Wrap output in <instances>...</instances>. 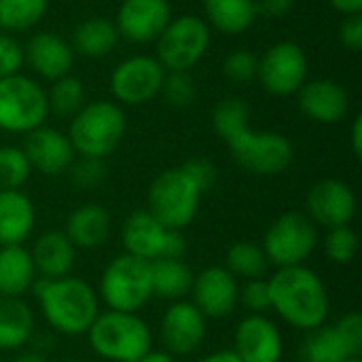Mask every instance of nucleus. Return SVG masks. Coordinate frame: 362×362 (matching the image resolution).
Here are the masks:
<instances>
[{
    "mask_svg": "<svg viewBox=\"0 0 362 362\" xmlns=\"http://www.w3.org/2000/svg\"><path fill=\"white\" fill-rule=\"evenodd\" d=\"M0 32H4V30H2V25H0Z\"/></svg>",
    "mask_w": 362,
    "mask_h": 362,
    "instance_id": "864d4df0",
    "label": "nucleus"
},
{
    "mask_svg": "<svg viewBox=\"0 0 362 362\" xmlns=\"http://www.w3.org/2000/svg\"><path fill=\"white\" fill-rule=\"evenodd\" d=\"M23 66V47L13 36L0 32V78L19 74Z\"/></svg>",
    "mask_w": 362,
    "mask_h": 362,
    "instance_id": "a19ab883",
    "label": "nucleus"
},
{
    "mask_svg": "<svg viewBox=\"0 0 362 362\" xmlns=\"http://www.w3.org/2000/svg\"><path fill=\"white\" fill-rule=\"evenodd\" d=\"M21 148L30 161V168L38 170L45 176L68 172L76 157L68 134L47 125H40L34 132L25 134V142Z\"/></svg>",
    "mask_w": 362,
    "mask_h": 362,
    "instance_id": "aec40b11",
    "label": "nucleus"
},
{
    "mask_svg": "<svg viewBox=\"0 0 362 362\" xmlns=\"http://www.w3.org/2000/svg\"><path fill=\"white\" fill-rule=\"evenodd\" d=\"M62 362H87V361H81V358H66V361Z\"/></svg>",
    "mask_w": 362,
    "mask_h": 362,
    "instance_id": "3c124183",
    "label": "nucleus"
},
{
    "mask_svg": "<svg viewBox=\"0 0 362 362\" xmlns=\"http://www.w3.org/2000/svg\"><path fill=\"white\" fill-rule=\"evenodd\" d=\"M250 125V108L240 98H225L212 110V127L216 136L227 142L231 136Z\"/></svg>",
    "mask_w": 362,
    "mask_h": 362,
    "instance_id": "72a5a7b5",
    "label": "nucleus"
},
{
    "mask_svg": "<svg viewBox=\"0 0 362 362\" xmlns=\"http://www.w3.org/2000/svg\"><path fill=\"white\" fill-rule=\"evenodd\" d=\"M13 362H49V358L38 352H21Z\"/></svg>",
    "mask_w": 362,
    "mask_h": 362,
    "instance_id": "8fccbe9b",
    "label": "nucleus"
},
{
    "mask_svg": "<svg viewBox=\"0 0 362 362\" xmlns=\"http://www.w3.org/2000/svg\"><path fill=\"white\" fill-rule=\"evenodd\" d=\"M350 144H352V153L361 159L362 157V115H358L352 123L350 129Z\"/></svg>",
    "mask_w": 362,
    "mask_h": 362,
    "instance_id": "49530a36",
    "label": "nucleus"
},
{
    "mask_svg": "<svg viewBox=\"0 0 362 362\" xmlns=\"http://www.w3.org/2000/svg\"><path fill=\"white\" fill-rule=\"evenodd\" d=\"M49 115L55 117H74L85 106V85L78 76L66 74L53 81L51 89L47 91Z\"/></svg>",
    "mask_w": 362,
    "mask_h": 362,
    "instance_id": "2f4dec72",
    "label": "nucleus"
},
{
    "mask_svg": "<svg viewBox=\"0 0 362 362\" xmlns=\"http://www.w3.org/2000/svg\"><path fill=\"white\" fill-rule=\"evenodd\" d=\"M322 248H325V255L329 257V261H333L335 265H350L358 252V235L350 225L327 229Z\"/></svg>",
    "mask_w": 362,
    "mask_h": 362,
    "instance_id": "c9c22d12",
    "label": "nucleus"
},
{
    "mask_svg": "<svg viewBox=\"0 0 362 362\" xmlns=\"http://www.w3.org/2000/svg\"><path fill=\"white\" fill-rule=\"evenodd\" d=\"M197 362H242L238 358V354L233 350H216L208 356H204L202 361Z\"/></svg>",
    "mask_w": 362,
    "mask_h": 362,
    "instance_id": "de8ad7c7",
    "label": "nucleus"
},
{
    "mask_svg": "<svg viewBox=\"0 0 362 362\" xmlns=\"http://www.w3.org/2000/svg\"><path fill=\"white\" fill-rule=\"evenodd\" d=\"M272 310L293 329L310 333L329 320L331 301L322 278L305 267H282L269 278Z\"/></svg>",
    "mask_w": 362,
    "mask_h": 362,
    "instance_id": "f257e3e1",
    "label": "nucleus"
},
{
    "mask_svg": "<svg viewBox=\"0 0 362 362\" xmlns=\"http://www.w3.org/2000/svg\"><path fill=\"white\" fill-rule=\"evenodd\" d=\"M356 195L352 187L337 178L316 182L305 197V214L316 227H346L356 216Z\"/></svg>",
    "mask_w": 362,
    "mask_h": 362,
    "instance_id": "dca6fc26",
    "label": "nucleus"
},
{
    "mask_svg": "<svg viewBox=\"0 0 362 362\" xmlns=\"http://www.w3.org/2000/svg\"><path fill=\"white\" fill-rule=\"evenodd\" d=\"M233 352L242 362H280L284 339L278 325L265 314H248L235 327Z\"/></svg>",
    "mask_w": 362,
    "mask_h": 362,
    "instance_id": "a211bd4d",
    "label": "nucleus"
},
{
    "mask_svg": "<svg viewBox=\"0 0 362 362\" xmlns=\"http://www.w3.org/2000/svg\"><path fill=\"white\" fill-rule=\"evenodd\" d=\"M297 0H257V8L267 17H284L293 11Z\"/></svg>",
    "mask_w": 362,
    "mask_h": 362,
    "instance_id": "c03bdc74",
    "label": "nucleus"
},
{
    "mask_svg": "<svg viewBox=\"0 0 362 362\" xmlns=\"http://www.w3.org/2000/svg\"><path fill=\"white\" fill-rule=\"evenodd\" d=\"M49 117L47 91L30 76L13 74L0 78V129L30 134Z\"/></svg>",
    "mask_w": 362,
    "mask_h": 362,
    "instance_id": "6e6552de",
    "label": "nucleus"
},
{
    "mask_svg": "<svg viewBox=\"0 0 362 362\" xmlns=\"http://www.w3.org/2000/svg\"><path fill=\"white\" fill-rule=\"evenodd\" d=\"M134 362H176V358L172 354H168L165 350H148L144 356H140Z\"/></svg>",
    "mask_w": 362,
    "mask_h": 362,
    "instance_id": "09e8293b",
    "label": "nucleus"
},
{
    "mask_svg": "<svg viewBox=\"0 0 362 362\" xmlns=\"http://www.w3.org/2000/svg\"><path fill=\"white\" fill-rule=\"evenodd\" d=\"M45 322L59 335H87L100 314L98 291L83 278H38L32 286Z\"/></svg>",
    "mask_w": 362,
    "mask_h": 362,
    "instance_id": "f03ea898",
    "label": "nucleus"
},
{
    "mask_svg": "<svg viewBox=\"0 0 362 362\" xmlns=\"http://www.w3.org/2000/svg\"><path fill=\"white\" fill-rule=\"evenodd\" d=\"M119 38L121 36L115 21L104 17H87L72 30L70 47L74 53L85 57H104L117 47Z\"/></svg>",
    "mask_w": 362,
    "mask_h": 362,
    "instance_id": "c85d7f7f",
    "label": "nucleus"
},
{
    "mask_svg": "<svg viewBox=\"0 0 362 362\" xmlns=\"http://www.w3.org/2000/svg\"><path fill=\"white\" fill-rule=\"evenodd\" d=\"M235 280H257L265 278L269 269V261L261 248V244L255 242H235L229 246L225 255V265H223Z\"/></svg>",
    "mask_w": 362,
    "mask_h": 362,
    "instance_id": "7c9ffc66",
    "label": "nucleus"
},
{
    "mask_svg": "<svg viewBox=\"0 0 362 362\" xmlns=\"http://www.w3.org/2000/svg\"><path fill=\"white\" fill-rule=\"evenodd\" d=\"M70 176H72V182H74L78 189H95V187L106 178L104 159L81 157L78 161H72V165H70Z\"/></svg>",
    "mask_w": 362,
    "mask_h": 362,
    "instance_id": "ea45409f",
    "label": "nucleus"
},
{
    "mask_svg": "<svg viewBox=\"0 0 362 362\" xmlns=\"http://www.w3.org/2000/svg\"><path fill=\"white\" fill-rule=\"evenodd\" d=\"M157 42V59L165 72H191L208 47H210V25L197 15H180L170 19Z\"/></svg>",
    "mask_w": 362,
    "mask_h": 362,
    "instance_id": "1a4fd4ad",
    "label": "nucleus"
},
{
    "mask_svg": "<svg viewBox=\"0 0 362 362\" xmlns=\"http://www.w3.org/2000/svg\"><path fill=\"white\" fill-rule=\"evenodd\" d=\"M225 144L244 170L259 176L282 174L295 159V148L286 136L278 132H255L250 125Z\"/></svg>",
    "mask_w": 362,
    "mask_h": 362,
    "instance_id": "9d476101",
    "label": "nucleus"
},
{
    "mask_svg": "<svg viewBox=\"0 0 362 362\" xmlns=\"http://www.w3.org/2000/svg\"><path fill=\"white\" fill-rule=\"evenodd\" d=\"M199 187L182 168H170L155 176L146 195V210L172 231H182L193 223L202 202Z\"/></svg>",
    "mask_w": 362,
    "mask_h": 362,
    "instance_id": "423d86ee",
    "label": "nucleus"
},
{
    "mask_svg": "<svg viewBox=\"0 0 362 362\" xmlns=\"http://www.w3.org/2000/svg\"><path fill=\"white\" fill-rule=\"evenodd\" d=\"M34 333V312L17 297L0 295V350L13 352L23 348Z\"/></svg>",
    "mask_w": 362,
    "mask_h": 362,
    "instance_id": "cd10ccee",
    "label": "nucleus"
},
{
    "mask_svg": "<svg viewBox=\"0 0 362 362\" xmlns=\"http://www.w3.org/2000/svg\"><path fill=\"white\" fill-rule=\"evenodd\" d=\"M121 242L125 255L148 263L157 259H182L187 250L182 233L165 229L148 210H136L127 216L121 229Z\"/></svg>",
    "mask_w": 362,
    "mask_h": 362,
    "instance_id": "9b49d317",
    "label": "nucleus"
},
{
    "mask_svg": "<svg viewBox=\"0 0 362 362\" xmlns=\"http://www.w3.org/2000/svg\"><path fill=\"white\" fill-rule=\"evenodd\" d=\"M362 352V318L358 312L341 316L305 335L299 348L301 362H344Z\"/></svg>",
    "mask_w": 362,
    "mask_h": 362,
    "instance_id": "f8f14e48",
    "label": "nucleus"
},
{
    "mask_svg": "<svg viewBox=\"0 0 362 362\" xmlns=\"http://www.w3.org/2000/svg\"><path fill=\"white\" fill-rule=\"evenodd\" d=\"M91 350L108 362H134L153 350L151 327L127 312H100L87 331Z\"/></svg>",
    "mask_w": 362,
    "mask_h": 362,
    "instance_id": "20e7f679",
    "label": "nucleus"
},
{
    "mask_svg": "<svg viewBox=\"0 0 362 362\" xmlns=\"http://www.w3.org/2000/svg\"><path fill=\"white\" fill-rule=\"evenodd\" d=\"M112 231V218L100 204H83L74 208L64 225L66 238L76 250H95L106 244Z\"/></svg>",
    "mask_w": 362,
    "mask_h": 362,
    "instance_id": "5701e85b",
    "label": "nucleus"
},
{
    "mask_svg": "<svg viewBox=\"0 0 362 362\" xmlns=\"http://www.w3.org/2000/svg\"><path fill=\"white\" fill-rule=\"evenodd\" d=\"M32 174L30 161L19 146H0V191L21 189Z\"/></svg>",
    "mask_w": 362,
    "mask_h": 362,
    "instance_id": "f704fd0d",
    "label": "nucleus"
},
{
    "mask_svg": "<svg viewBox=\"0 0 362 362\" xmlns=\"http://www.w3.org/2000/svg\"><path fill=\"white\" fill-rule=\"evenodd\" d=\"M161 93L170 106L187 108L195 100L197 87H195V81L189 72H165Z\"/></svg>",
    "mask_w": 362,
    "mask_h": 362,
    "instance_id": "e433bc0d",
    "label": "nucleus"
},
{
    "mask_svg": "<svg viewBox=\"0 0 362 362\" xmlns=\"http://www.w3.org/2000/svg\"><path fill=\"white\" fill-rule=\"evenodd\" d=\"M257 70H259V57L248 49H238V51L229 53L223 62V72L233 83L246 85V83L255 81Z\"/></svg>",
    "mask_w": 362,
    "mask_h": 362,
    "instance_id": "4c0bfd02",
    "label": "nucleus"
},
{
    "mask_svg": "<svg viewBox=\"0 0 362 362\" xmlns=\"http://www.w3.org/2000/svg\"><path fill=\"white\" fill-rule=\"evenodd\" d=\"M331 6L335 11H339L341 15L350 17V15H361L362 11V0H329Z\"/></svg>",
    "mask_w": 362,
    "mask_h": 362,
    "instance_id": "a18cd8bd",
    "label": "nucleus"
},
{
    "mask_svg": "<svg viewBox=\"0 0 362 362\" xmlns=\"http://www.w3.org/2000/svg\"><path fill=\"white\" fill-rule=\"evenodd\" d=\"M193 272L182 259H157L151 263V280H153V297L168 301H182L191 295Z\"/></svg>",
    "mask_w": 362,
    "mask_h": 362,
    "instance_id": "c756f323",
    "label": "nucleus"
},
{
    "mask_svg": "<svg viewBox=\"0 0 362 362\" xmlns=\"http://www.w3.org/2000/svg\"><path fill=\"white\" fill-rule=\"evenodd\" d=\"M127 119L119 104L95 100L85 104L68 127V138L78 157L104 159L117 151L125 138Z\"/></svg>",
    "mask_w": 362,
    "mask_h": 362,
    "instance_id": "7ed1b4c3",
    "label": "nucleus"
},
{
    "mask_svg": "<svg viewBox=\"0 0 362 362\" xmlns=\"http://www.w3.org/2000/svg\"><path fill=\"white\" fill-rule=\"evenodd\" d=\"M189 176H191V180L199 187V191L204 193V191H208L214 182H216V168H214V163L212 161H208V159H204V157H193V159H189L185 165H180Z\"/></svg>",
    "mask_w": 362,
    "mask_h": 362,
    "instance_id": "79ce46f5",
    "label": "nucleus"
},
{
    "mask_svg": "<svg viewBox=\"0 0 362 362\" xmlns=\"http://www.w3.org/2000/svg\"><path fill=\"white\" fill-rule=\"evenodd\" d=\"M165 68L153 55H132L117 64L110 74V91L125 106L146 104L161 93Z\"/></svg>",
    "mask_w": 362,
    "mask_h": 362,
    "instance_id": "4468645a",
    "label": "nucleus"
},
{
    "mask_svg": "<svg viewBox=\"0 0 362 362\" xmlns=\"http://www.w3.org/2000/svg\"><path fill=\"white\" fill-rule=\"evenodd\" d=\"M98 297L112 312L138 314L153 299L151 263L125 252L115 257L100 276Z\"/></svg>",
    "mask_w": 362,
    "mask_h": 362,
    "instance_id": "39448f33",
    "label": "nucleus"
},
{
    "mask_svg": "<svg viewBox=\"0 0 362 362\" xmlns=\"http://www.w3.org/2000/svg\"><path fill=\"white\" fill-rule=\"evenodd\" d=\"M208 333V318L191 301H174L161 316L159 339L168 354L189 356L197 352Z\"/></svg>",
    "mask_w": 362,
    "mask_h": 362,
    "instance_id": "2eb2a0df",
    "label": "nucleus"
},
{
    "mask_svg": "<svg viewBox=\"0 0 362 362\" xmlns=\"http://www.w3.org/2000/svg\"><path fill=\"white\" fill-rule=\"evenodd\" d=\"M344 362H362V361H361V356H356V358H348V361H344Z\"/></svg>",
    "mask_w": 362,
    "mask_h": 362,
    "instance_id": "603ef678",
    "label": "nucleus"
},
{
    "mask_svg": "<svg viewBox=\"0 0 362 362\" xmlns=\"http://www.w3.org/2000/svg\"><path fill=\"white\" fill-rule=\"evenodd\" d=\"M36 225L32 199L21 191H0V246H23Z\"/></svg>",
    "mask_w": 362,
    "mask_h": 362,
    "instance_id": "393cba45",
    "label": "nucleus"
},
{
    "mask_svg": "<svg viewBox=\"0 0 362 362\" xmlns=\"http://www.w3.org/2000/svg\"><path fill=\"white\" fill-rule=\"evenodd\" d=\"M32 263L36 276L42 280H55L72 276L76 265V248L64 231H45L36 238L32 250Z\"/></svg>",
    "mask_w": 362,
    "mask_h": 362,
    "instance_id": "b1692460",
    "label": "nucleus"
},
{
    "mask_svg": "<svg viewBox=\"0 0 362 362\" xmlns=\"http://www.w3.org/2000/svg\"><path fill=\"white\" fill-rule=\"evenodd\" d=\"M191 295V303L208 320H221L240 305V282L223 265H212L193 278Z\"/></svg>",
    "mask_w": 362,
    "mask_h": 362,
    "instance_id": "f3484780",
    "label": "nucleus"
},
{
    "mask_svg": "<svg viewBox=\"0 0 362 362\" xmlns=\"http://www.w3.org/2000/svg\"><path fill=\"white\" fill-rule=\"evenodd\" d=\"M318 246V227L305 212L288 210L280 214L263 238V252L276 269L305 265Z\"/></svg>",
    "mask_w": 362,
    "mask_h": 362,
    "instance_id": "0eeeda50",
    "label": "nucleus"
},
{
    "mask_svg": "<svg viewBox=\"0 0 362 362\" xmlns=\"http://www.w3.org/2000/svg\"><path fill=\"white\" fill-rule=\"evenodd\" d=\"M206 23L227 36L246 32L257 15V0H202Z\"/></svg>",
    "mask_w": 362,
    "mask_h": 362,
    "instance_id": "bb28decb",
    "label": "nucleus"
},
{
    "mask_svg": "<svg viewBox=\"0 0 362 362\" xmlns=\"http://www.w3.org/2000/svg\"><path fill=\"white\" fill-rule=\"evenodd\" d=\"M240 303L250 314H265L272 310V295H269V282L267 278L246 280L240 286Z\"/></svg>",
    "mask_w": 362,
    "mask_h": 362,
    "instance_id": "58836bf2",
    "label": "nucleus"
},
{
    "mask_svg": "<svg viewBox=\"0 0 362 362\" xmlns=\"http://www.w3.org/2000/svg\"><path fill=\"white\" fill-rule=\"evenodd\" d=\"M49 0H0V25L4 32H25L47 13Z\"/></svg>",
    "mask_w": 362,
    "mask_h": 362,
    "instance_id": "473e14b6",
    "label": "nucleus"
},
{
    "mask_svg": "<svg viewBox=\"0 0 362 362\" xmlns=\"http://www.w3.org/2000/svg\"><path fill=\"white\" fill-rule=\"evenodd\" d=\"M172 19L168 0H123L117 11V32L129 42H155Z\"/></svg>",
    "mask_w": 362,
    "mask_h": 362,
    "instance_id": "6ab92c4d",
    "label": "nucleus"
},
{
    "mask_svg": "<svg viewBox=\"0 0 362 362\" xmlns=\"http://www.w3.org/2000/svg\"><path fill=\"white\" fill-rule=\"evenodd\" d=\"M301 112L322 125L339 123L350 108V95L346 87L331 78L305 81V85L297 91Z\"/></svg>",
    "mask_w": 362,
    "mask_h": 362,
    "instance_id": "4be33fe9",
    "label": "nucleus"
},
{
    "mask_svg": "<svg viewBox=\"0 0 362 362\" xmlns=\"http://www.w3.org/2000/svg\"><path fill=\"white\" fill-rule=\"evenodd\" d=\"M38 280L25 246H0V295L23 299Z\"/></svg>",
    "mask_w": 362,
    "mask_h": 362,
    "instance_id": "a878e982",
    "label": "nucleus"
},
{
    "mask_svg": "<svg viewBox=\"0 0 362 362\" xmlns=\"http://www.w3.org/2000/svg\"><path fill=\"white\" fill-rule=\"evenodd\" d=\"M308 55L293 40L272 45L259 59L257 78L272 95H293L308 81Z\"/></svg>",
    "mask_w": 362,
    "mask_h": 362,
    "instance_id": "ddd939ff",
    "label": "nucleus"
},
{
    "mask_svg": "<svg viewBox=\"0 0 362 362\" xmlns=\"http://www.w3.org/2000/svg\"><path fill=\"white\" fill-rule=\"evenodd\" d=\"M339 42L348 51H361L362 49V19L361 15H350L339 25Z\"/></svg>",
    "mask_w": 362,
    "mask_h": 362,
    "instance_id": "37998d69",
    "label": "nucleus"
},
{
    "mask_svg": "<svg viewBox=\"0 0 362 362\" xmlns=\"http://www.w3.org/2000/svg\"><path fill=\"white\" fill-rule=\"evenodd\" d=\"M23 62L47 81H57L70 74L74 51L70 42L53 32H36L23 47Z\"/></svg>",
    "mask_w": 362,
    "mask_h": 362,
    "instance_id": "412c9836",
    "label": "nucleus"
}]
</instances>
